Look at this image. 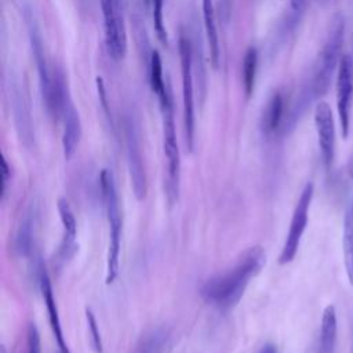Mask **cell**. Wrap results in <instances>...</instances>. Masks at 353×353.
I'll return each mask as SVG.
<instances>
[{
	"mask_svg": "<svg viewBox=\"0 0 353 353\" xmlns=\"http://www.w3.org/2000/svg\"><path fill=\"white\" fill-rule=\"evenodd\" d=\"M103 17L105 47L114 61L124 58L127 52V33L120 8V0H99Z\"/></svg>",
	"mask_w": 353,
	"mask_h": 353,
	"instance_id": "obj_7",
	"label": "cell"
},
{
	"mask_svg": "<svg viewBox=\"0 0 353 353\" xmlns=\"http://www.w3.org/2000/svg\"><path fill=\"white\" fill-rule=\"evenodd\" d=\"M26 22H28V30H29V39H30V46H32V52L36 61L37 66V73H39V84L41 90V97L46 103L48 105L51 99V92H52V79H51V69L47 63L46 54H44V47H43V40L39 33L37 25L33 21V17L30 14L26 15Z\"/></svg>",
	"mask_w": 353,
	"mask_h": 353,
	"instance_id": "obj_12",
	"label": "cell"
},
{
	"mask_svg": "<svg viewBox=\"0 0 353 353\" xmlns=\"http://www.w3.org/2000/svg\"><path fill=\"white\" fill-rule=\"evenodd\" d=\"M125 146H127V164H128L131 188L137 200L142 201L145 200L148 193V178L145 171V163H143L139 137L132 123H127L125 125Z\"/></svg>",
	"mask_w": 353,
	"mask_h": 353,
	"instance_id": "obj_9",
	"label": "cell"
},
{
	"mask_svg": "<svg viewBox=\"0 0 353 353\" xmlns=\"http://www.w3.org/2000/svg\"><path fill=\"white\" fill-rule=\"evenodd\" d=\"M203 21H204V30H205L208 48H210L211 65L212 68H218L221 50H219V37L216 30L215 10H214L212 0H203Z\"/></svg>",
	"mask_w": 353,
	"mask_h": 353,
	"instance_id": "obj_18",
	"label": "cell"
},
{
	"mask_svg": "<svg viewBox=\"0 0 353 353\" xmlns=\"http://www.w3.org/2000/svg\"><path fill=\"white\" fill-rule=\"evenodd\" d=\"M0 353H7V349H6V346H4V345H1V346H0Z\"/></svg>",
	"mask_w": 353,
	"mask_h": 353,
	"instance_id": "obj_30",
	"label": "cell"
},
{
	"mask_svg": "<svg viewBox=\"0 0 353 353\" xmlns=\"http://www.w3.org/2000/svg\"><path fill=\"white\" fill-rule=\"evenodd\" d=\"M290 6L294 11L299 12V11H302V8L305 6V0H290Z\"/></svg>",
	"mask_w": 353,
	"mask_h": 353,
	"instance_id": "obj_29",
	"label": "cell"
},
{
	"mask_svg": "<svg viewBox=\"0 0 353 353\" xmlns=\"http://www.w3.org/2000/svg\"><path fill=\"white\" fill-rule=\"evenodd\" d=\"M342 252L343 265L349 283L353 287V212L349 208L345 214L343 221V234H342Z\"/></svg>",
	"mask_w": 353,
	"mask_h": 353,
	"instance_id": "obj_22",
	"label": "cell"
},
{
	"mask_svg": "<svg viewBox=\"0 0 353 353\" xmlns=\"http://www.w3.org/2000/svg\"><path fill=\"white\" fill-rule=\"evenodd\" d=\"M149 83L150 88L154 92V95L159 98L160 106L164 105L171 95V90L168 85L164 83V76H163V62L161 57L157 50H153L149 57Z\"/></svg>",
	"mask_w": 353,
	"mask_h": 353,
	"instance_id": "obj_20",
	"label": "cell"
},
{
	"mask_svg": "<svg viewBox=\"0 0 353 353\" xmlns=\"http://www.w3.org/2000/svg\"><path fill=\"white\" fill-rule=\"evenodd\" d=\"M314 125L317 131L319 148L327 171L331 170L335 157V124L331 106L321 101L314 110Z\"/></svg>",
	"mask_w": 353,
	"mask_h": 353,
	"instance_id": "obj_10",
	"label": "cell"
},
{
	"mask_svg": "<svg viewBox=\"0 0 353 353\" xmlns=\"http://www.w3.org/2000/svg\"><path fill=\"white\" fill-rule=\"evenodd\" d=\"M1 167H3V188H1V194H4L6 192V186L10 181V174H11V168L7 163V159L3 156V161H1Z\"/></svg>",
	"mask_w": 353,
	"mask_h": 353,
	"instance_id": "obj_27",
	"label": "cell"
},
{
	"mask_svg": "<svg viewBox=\"0 0 353 353\" xmlns=\"http://www.w3.org/2000/svg\"><path fill=\"white\" fill-rule=\"evenodd\" d=\"M163 112V149L167 161V196L172 204L178 199L179 181H181V156L176 141L174 103L170 95L167 102L161 105Z\"/></svg>",
	"mask_w": 353,
	"mask_h": 353,
	"instance_id": "obj_4",
	"label": "cell"
},
{
	"mask_svg": "<svg viewBox=\"0 0 353 353\" xmlns=\"http://www.w3.org/2000/svg\"><path fill=\"white\" fill-rule=\"evenodd\" d=\"M168 338L165 327H153L139 336L132 353H164Z\"/></svg>",
	"mask_w": 353,
	"mask_h": 353,
	"instance_id": "obj_19",
	"label": "cell"
},
{
	"mask_svg": "<svg viewBox=\"0 0 353 353\" xmlns=\"http://www.w3.org/2000/svg\"><path fill=\"white\" fill-rule=\"evenodd\" d=\"M179 61L182 76V109L185 142L189 152L194 146V85H193V48L190 40L179 37Z\"/></svg>",
	"mask_w": 353,
	"mask_h": 353,
	"instance_id": "obj_5",
	"label": "cell"
},
{
	"mask_svg": "<svg viewBox=\"0 0 353 353\" xmlns=\"http://www.w3.org/2000/svg\"><path fill=\"white\" fill-rule=\"evenodd\" d=\"M85 320H87V328H88L91 347L95 353H102V350H103L102 336H101V332H99L97 319H95L94 313L90 309H85Z\"/></svg>",
	"mask_w": 353,
	"mask_h": 353,
	"instance_id": "obj_25",
	"label": "cell"
},
{
	"mask_svg": "<svg viewBox=\"0 0 353 353\" xmlns=\"http://www.w3.org/2000/svg\"><path fill=\"white\" fill-rule=\"evenodd\" d=\"M39 287H40V292H41L46 309H47V314H48V321H50L54 338L58 343V347H59L61 353H70L68 349V345L65 342L62 324H61V319H59V312H58V306H57L55 296L52 292V285H51L50 277L43 266L39 269Z\"/></svg>",
	"mask_w": 353,
	"mask_h": 353,
	"instance_id": "obj_14",
	"label": "cell"
},
{
	"mask_svg": "<svg viewBox=\"0 0 353 353\" xmlns=\"http://www.w3.org/2000/svg\"><path fill=\"white\" fill-rule=\"evenodd\" d=\"M345 37V19L341 14H335L331 19L327 39L319 52L314 63L313 77H312V92L314 97H321L327 92L334 72L341 62V51Z\"/></svg>",
	"mask_w": 353,
	"mask_h": 353,
	"instance_id": "obj_3",
	"label": "cell"
},
{
	"mask_svg": "<svg viewBox=\"0 0 353 353\" xmlns=\"http://www.w3.org/2000/svg\"><path fill=\"white\" fill-rule=\"evenodd\" d=\"M11 108L18 138L25 148L30 149L34 145L33 119L28 95L23 92L18 81L11 84Z\"/></svg>",
	"mask_w": 353,
	"mask_h": 353,
	"instance_id": "obj_11",
	"label": "cell"
},
{
	"mask_svg": "<svg viewBox=\"0 0 353 353\" xmlns=\"http://www.w3.org/2000/svg\"><path fill=\"white\" fill-rule=\"evenodd\" d=\"M313 192H314V188H313L312 182H307L301 192V196H299L295 210L292 212V218L290 222L288 233L285 236V241H284L281 252L279 255L280 265H287V263L292 262V259L295 258V255L298 252L301 239L307 226L309 208H310V203L313 199Z\"/></svg>",
	"mask_w": 353,
	"mask_h": 353,
	"instance_id": "obj_6",
	"label": "cell"
},
{
	"mask_svg": "<svg viewBox=\"0 0 353 353\" xmlns=\"http://www.w3.org/2000/svg\"><path fill=\"white\" fill-rule=\"evenodd\" d=\"M283 112H284L283 97L280 92H274L269 98L262 114V131L265 134L270 135L280 127Z\"/></svg>",
	"mask_w": 353,
	"mask_h": 353,
	"instance_id": "obj_21",
	"label": "cell"
},
{
	"mask_svg": "<svg viewBox=\"0 0 353 353\" xmlns=\"http://www.w3.org/2000/svg\"><path fill=\"white\" fill-rule=\"evenodd\" d=\"M59 219L63 228V236L62 241L58 247L57 252V262L59 265H63L68 262L77 251V244H76V234H77V222L73 214V210L70 204L65 199H59L57 203Z\"/></svg>",
	"mask_w": 353,
	"mask_h": 353,
	"instance_id": "obj_13",
	"label": "cell"
},
{
	"mask_svg": "<svg viewBox=\"0 0 353 353\" xmlns=\"http://www.w3.org/2000/svg\"><path fill=\"white\" fill-rule=\"evenodd\" d=\"M336 332H338L336 312L332 305H328L323 310V314H321L317 353H334L335 352Z\"/></svg>",
	"mask_w": 353,
	"mask_h": 353,
	"instance_id": "obj_17",
	"label": "cell"
},
{
	"mask_svg": "<svg viewBox=\"0 0 353 353\" xmlns=\"http://www.w3.org/2000/svg\"><path fill=\"white\" fill-rule=\"evenodd\" d=\"M256 66H258V51L256 48L250 47L245 51L244 59H243V85L247 97H250L254 91Z\"/></svg>",
	"mask_w": 353,
	"mask_h": 353,
	"instance_id": "obj_23",
	"label": "cell"
},
{
	"mask_svg": "<svg viewBox=\"0 0 353 353\" xmlns=\"http://www.w3.org/2000/svg\"><path fill=\"white\" fill-rule=\"evenodd\" d=\"M163 4H164V0H152L150 1L152 17H153V26H154L156 34H157L159 40L163 44H167L168 39H167V29H165V25H164Z\"/></svg>",
	"mask_w": 353,
	"mask_h": 353,
	"instance_id": "obj_24",
	"label": "cell"
},
{
	"mask_svg": "<svg viewBox=\"0 0 353 353\" xmlns=\"http://www.w3.org/2000/svg\"><path fill=\"white\" fill-rule=\"evenodd\" d=\"M256 353H277V346L272 342H268L262 345Z\"/></svg>",
	"mask_w": 353,
	"mask_h": 353,
	"instance_id": "obj_28",
	"label": "cell"
},
{
	"mask_svg": "<svg viewBox=\"0 0 353 353\" xmlns=\"http://www.w3.org/2000/svg\"><path fill=\"white\" fill-rule=\"evenodd\" d=\"M34 225H36V208L30 205L21 216L12 236V250L19 256H28L33 252Z\"/></svg>",
	"mask_w": 353,
	"mask_h": 353,
	"instance_id": "obj_16",
	"label": "cell"
},
{
	"mask_svg": "<svg viewBox=\"0 0 353 353\" xmlns=\"http://www.w3.org/2000/svg\"><path fill=\"white\" fill-rule=\"evenodd\" d=\"M353 106V69L349 55H342L336 73V108L342 138L350 132V117Z\"/></svg>",
	"mask_w": 353,
	"mask_h": 353,
	"instance_id": "obj_8",
	"label": "cell"
},
{
	"mask_svg": "<svg viewBox=\"0 0 353 353\" xmlns=\"http://www.w3.org/2000/svg\"><path fill=\"white\" fill-rule=\"evenodd\" d=\"M59 353H61V352H59Z\"/></svg>",
	"mask_w": 353,
	"mask_h": 353,
	"instance_id": "obj_33",
	"label": "cell"
},
{
	"mask_svg": "<svg viewBox=\"0 0 353 353\" xmlns=\"http://www.w3.org/2000/svg\"><path fill=\"white\" fill-rule=\"evenodd\" d=\"M102 199L105 203L106 219L109 226V245L106 256V284H112L120 268V251H121V234H123V215L120 207V199L114 182V176L109 170H102L99 175Z\"/></svg>",
	"mask_w": 353,
	"mask_h": 353,
	"instance_id": "obj_2",
	"label": "cell"
},
{
	"mask_svg": "<svg viewBox=\"0 0 353 353\" xmlns=\"http://www.w3.org/2000/svg\"><path fill=\"white\" fill-rule=\"evenodd\" d=\"M142 1L145 3V6H146V7H149V6H150V1H152V0H142Z\"/></svg>",
	"mask_w": 353,
	"mask_h": 353,
	"instance_id": "obj_31",
	"label": "cell"
},
{
	"mask_svg": "<svg viewBox=\"0 0 353 353\" xmlns=\"http://www.w3.org/2000/svg\"><path fill=\"white\" fill-rule=\"evenodd\" d=\"M265 261L266 255L262 247L248 248L229 269L212 276L203 284L201 296L219 309L233 307L244 295L251 279L261 272Z\"/></svg>",
	"mask_w": 353,
	"mask_h": 353,
	"instance_id": "obj_1",
	"label": "cell"
},
{
	"mask_svg": "<svg viewBox=\"0 0 353 353\" xmlns=\"http://www.w3.org/2000/svg\"><path fill=\"white\" fill-rule=\"evenodd\" d=\"M350 210H352V212H353V203H352V207H350Z\"/></svg>",
	"mask_w": 353,
	"mask_h": 353,
	"instance_id": "obj_32",
	"label": "cell"
},
{
	"mask_svg": "<svg viewBox=\"0 0 353 353\" xmlns=\"http://www.w3.org/2000/svg\"><path fill=\"white\" fill-rule=\"evenodd\" d=\"M26 353H41L40 332L36 324L30 323L26 331Z\"/></svg>",
	"mask_w": 353,
	"mask_h": 353,
	"instance_id": "obj_26",
	"label": "cell"
},
{
	"mask_svg": "<svg viewBox=\"0 0 353 353\" xmlns=\"http://www.w3.org/2000/svg\"><path fill=\"white\" fill-rule=\"evenodd\" d=\"M62 149L66 160L72 159L77 150L81 138V121L73 102L69 101L65 106L62 116Z\"/></svg>",
	"mask_w": 353,
	"mask_h": 353,
	"instance_id": "obj_15",
	"label": "cell"
}]
</instances>
